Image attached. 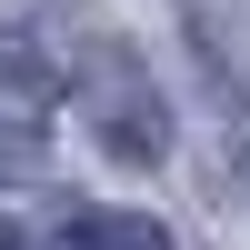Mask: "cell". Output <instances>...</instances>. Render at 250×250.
<instances>
[{
  "mask_svg": "<svg viewBox=\"0 0 250 250\" xmlns=\"http://www.w3.org/2000/svg\"><path fill=\"white\" fill-rule=\"evenodd\" d=\"M60 250H170V230L140 220V210H70Z\"/></svg>",
  "mask_w": 250,
  "mask_h": 250,
  "instance_id": "obj_2",
  "label": "cell"
},
{
  "mask_svg": "<svg viewBox=\"0 0 250 250\" xmlns=\"http://www.w3.org/2000/svg\"><path fill=\"white\" fill-rule=\"evenodd\" d=\"M0 180H30V150H0Z\"/></svg>",
  "mask_w": 250,
  "mask_h": 250,
  "instance_id": "obj_3",
  "label": "cell"
},
{
  "mask_svg": "<svg viewBox=\"0 0 250 250\" xmlns=\"http://www.w3.org/2000/svg\"><path fill=\"white\" fill-rule=\"evenodd\" d=\"M90 120H100V140H110L120 160H160V100H140L130 80H120V60L90 70Z\"/></svg>",
  "mask_w": 250,
  "mask_h": 250,
  "instance_id": "obj_1",
  "label": "cell"
},
{
  "mask_svg": "<svg viewBox=\"0 0 250 250\" xmlns=\"http://www.w3.org/2000/svg\"><path fill=\"white\" fill-rule=\"evenodd\" d=\"M0 250H30V230H20V220H0Z\"/></svg>",
  "mask_w": 250,
  "mask_h": 250,
  "instance_id": "obj_4",
  "label": "cell"
}]
</instances>
